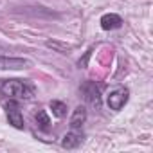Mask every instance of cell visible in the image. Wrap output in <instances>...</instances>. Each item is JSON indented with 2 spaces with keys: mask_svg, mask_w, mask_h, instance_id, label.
Returning <instances> with one entry per match:
<instances>
[{
  "mask_svg": "<svg viewBox=\"0 0 153 153\" xmlns=\"http://www.w3.org/2000/svg\"><path fill=\"white\" fill-rule=\"evenodd\" d=\"M0 94L9 99H31L34 96V87L24 79H4L0 83Z\"/></svg>",
  "mask_w": 153,
  "mask_h": 153,
  "instance_id": "obj_1",
  "label": "cell"
},
{
  "mask_svg": "<svg viewBox=\"0 0 153 153\" xmlns=\"http://www.w3.org/2000/svg\"><path fill=\"white\" fill-rule=\"evenodd\" d=\"M128 97H130L128 88L119 87V88H114V90L106 96V105H108V108H110V110L119 112V110L128 103Z\"/></svg>",
  "mask_w": 153,
  "mask_h": 153,
  "instance_id": "obj_2",
  "label": "cell"
},
{
  "mask_svg": "<svg viewBox=\"0 0 153 153\" xmlns=\"http://www.w3.org/2000/svg\"><path fill=\"white\" fill-rule=\"evenodd\" d=\"M81 94H83V99L90 106H94V108L101 106V90L94 81H85L81 85Z\"/></svg>",
  "mask_w": 153,
  "mask_h": 153,
  "instance_id": "obj_3",
  "label": "cell"
},
{
  "mask_svg": "<svg viewBox=\"0 0 153 153\" xmlns=\"http://www.w3.org/2000/svg\"><path fill=\"white\" fill-rule=\"evenodd\" d=\"M6 114H7V121L11 126H15L16 130H24V115H22V110H20V105L15 101V99H9L6 103Z\"/></svg>",
  "mask_w": 153,
  "mask_h": 153,
  "instance_id": "obj_4",
  "label": "cell"
},
{
  "mask_svg": "<svg viewBox=\"0 0 153 153\" xmlns=\"http://www.w3.org/2000/svg\"><path fill=\"white\" fill-rule=\"evenodd\" d=\"M27 67H31V61L27 58H13L0 54V70H22Z\"/></svg>",
  "mask_w": 153,
  "mask_h": 153,
  "instance_id": "obj_5",
  "label": "cell"
},
{
  "mask_svg": "<svg viewBox=\"0 0 153 153\" xmlns=\"http://www.w3.org/2000/svg\"><path fill=\"white\" fill-rule=\"evenodd\" d=\"M81 142H83V133H81L79 130H70V131L63 137L61 146L67 148V149H74V148H78Z\"/></svg>",
  "mask_w": 153,
  "mask_h": 153,
  "instance_id": "obj_6",
  "label": "cell"
},
{
  "mask_svg": "<svg viewBox=\"0 0 153 153\" xmlns=\"http://www.w3.org/2000/svg\"><path fill=\"white\" fill-rule=\"evenodd\" d=\"M99 24H101V27L105 31H114V29H119L123 25V18L119 15H115V13H108V15L101 16Z\"/></svg>",
  "mask_w": 153,
  "mask_h": 153,
  "instance_id": "obj_7",
  "label": "cell"
},
{
  "mask_svg": "<svg viewBox=\"0 0 153 153\" xmlns=\"http://www.w3.org/2000/svg\"><path fill=\"white\" fill-rule=\"evenodd\" d=\"M85 121H87V108L81 105L76 106V110L72 112V117H70V130H81Z\"/></svg>",
  "mask_w": 153,
  "mask_h": 153,
  "instance_id": "obj_8",
  "label": "cell"
},
{
  "mask_svg": "<svg viewBox=\"0 0 153 153\" xmlns=\"http://www.w3.org/2000/svg\"><path fill=\"white\" fill-rule=\"evenodd\" d=\"M34 119H36V123H38V126L42 128V130H49L51 128V119H49V115H47V112L45 110H38L36 112V115H34Z\"/></svg>",
  "mask_w": 153,
  "mask_h": 153,
  "instance_id": "obj_9",
  "label": "cell"
},
{
  "mask_svg": "<svg viewBox=\"0 0 153 153\" xmlns=\"http://www.w3.org/2000/svg\"><path fill=\"white\" fill-rule=\"evenodd\" d=\"M51 110L56 117H63L67 114V105L63 101H51Z\"/></svg>",
  "mask_w": 153,
  "mask_h": 153,
  "instance_id": "obj_10",
  "label": "cell"
},
{
  "mask_svg": "<svg viewBox=\"0 0 153 153\" xmlns=\"http://www.w3.org/2000/svg\"><path fill=\"white\" fill-rule=\"evenodd\" d=\"M47 47L58 49V51H61L63 54H65V51H68V49H70V47H67V45H63V43H58V42H47Z\"/></svg>",
  "mask_w": 153,
  "mask_h": 153,
  "instance_id": "obj_11",
  "label": "cell"
}]
</instances>
